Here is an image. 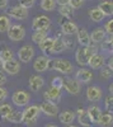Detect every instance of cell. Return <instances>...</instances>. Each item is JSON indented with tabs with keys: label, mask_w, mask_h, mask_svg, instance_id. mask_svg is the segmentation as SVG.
<instances>
[{
	"label": "cell",
	"mask_w": 113,
	"mask_h": 127,
	"mask_svg": "<svg viewBox=\"0 0 113 127\" xmlns=\"http://www.w3.org/2000/svg\"><path fill=\"white\" fill-rule=\"evenodd\" d=\"M98 50H99V46L97 43H94V42H91V41H90V45L86 46V47L80 46L75 51V60H76V62L79 64L80 66L85 67L88 65V61H89L90 56L93 54H95V52H98Z\"/></svg>",
	"instance_id": "obj_1"
},
{
	"label": "cell",
	"mask_w": 113,
	"mask_h": 127,
	"mask_svg": "<svg viewBox=\"0 0 113 127\" xmlns=\"http://www.w3.org/2000/svg\"><path fill=\"white\" fill-rule=\"evenodd\" d=\"M39 113H41V111H39L38 105H36V104L28 105L22 112V123H24L27 126H33L36 123V121L38 120Z\"/></svg>",
	"instance_id": "obj_2"
},
{
	"label": "cell",
	"mask_w": 113,
	"mask_h": 127,
	"mask_svg": "<svg viewBox=\"0 0 113 127\" xmlns=\"http://www.w3.org/2000/svg\"><path fill=\"white\" fill-rule=\"evenodd\" d=\"M52 61V69L62 75H71L74 72V65L66 59H55Z\"/></svg>",
	"instance_id": "obj_3"
},
{
	"label": "cell",
	"mask_w": 113,
	"mask_h": 127,
	"mask_svg": "<svg viewBox=\"0 0 113 127\" xmlns=\"http://www.w3.org/2000/svg\"><path fill=\"white\" fill-rule=\"evenodd\" d=\"M8 38L13 42H20L26 37V28L22 24H12L6 31Z\"/></svg>",
	"instance_id": "obj_4"
},
{
	"label": "cell",
	"mask_w": 113,
	"mask_h": 127,
	"mask_svg": "<svg viewBox=\"0 0 113 127\" xmlns=\"http://www.w3.org/2000/svg\"><path fill=\"white\" fill-rule=\"evenodd\" d=\"M36 55V51L34 47L30 46V45H24L19 48V51L17 52V56H18V61L19 62H23V64H28L29 61H32L34 59Z\"/></svg>",
	"instance_id": "obj_5"
},
{
	"label": "cell",
	"mask_w": 113,
	"mask_h": 127,
	"mask_svg": "<svg viewBox=\"0 0 113 127\" xmlns=\"http://www.w3.org/2000/svg\"><path fill=\"white\" fill-rule=\"evenodd\" d=\"M29 100H30V95L28 92L24 90H17L12 95V102L17 107H27Z\"/></svg>",
	"instance_id": "obj_6"
},
{
	"label": "cell",
	"mask_w": 113,
	"mask_h": 127,
	"mask_svg": "<svg viewBox=\"0 0 113 127\" xmlns=\"http://www.w3.org/2000/svg\"><path fill=\"white\" fill-rule=\"evenodd\" d=\"M62 88L69 93V94H73V95H76L80 93V89H81V84L75 79V78H71V76H67V78H64V84H62Z\"/></svg>",
	"instance_id": "obj_7"
},
{
	"label": "cell",
	"mask_w": 113,
	"mask_h": 127,
	"mask_svg": "<svg viewBox=\"0 0 113 127\" xmlns=\"http://www.w3.org/2000/svg\"><path fill=\"white\" fill-rule=\"evenodd\" d=\"M6 12V15L9 18H13V19H17V20H24L28 18V9H24L20 5H15V6H12L5 10Z\"/></svg>",
	"instance_id": "obj_8"
},
{
	"label": "cell",
	"mask_w": 113,
	"mask_h": 127,
	"mask_svg": "<svg viewBox=\"0 0 113 127\" xmlns=\"http://www.w3.org/2000/svg\"><path fill=\"white\" fill-rule=\"evenodd\" d=\"M51 27V19L47 15H38L32 22L33 31H48Z\"/></svg>",
	"instance_id": "obj_9"
},
{
	"label": "cell",
	"mask_w": 113,
	"mask_h": 127,
	"mask_svg": "<svg viewBox=\"0 0 113 127\" xmlns=\"http://www.w3.org/2000/svg\"><path fill=\"white\" fill-rule=\"evenodd\" d=\"M50 64H51V60L50 57L45 56V55H41V56H37L34 57V61H33V70L37 71V72H45L48 70L50 67Z\"/></svg>",
	"instance_id": "obj_10"
},
{
	"label": "cell",
	"mask_w": 113,
	"mask_h": 127,
	"mask_svg": "<svg viewBox=\"0 0 113 127\" xmlns=\"http://www.w3.org/2000/svg\"><path fill=\"white\" fill-rule=\"evenodd\" d=\"M38 107H39V111L45 116H47V117H56L58 114V105L55 102L45 100L41 105H38Z\"/></svg>",
	"instance_id": "obj_11"
},
{
	"label": "cell",
	"mask_w": 113,
	"mask_h": 127,
	"mask_svg": "<svg viewBox=\"0 0 113 127\" xmlns=\"http://www.w3.org/2000/svg\"><path fill=\"white\" fill-rule=\"evenodd\" d=\"M104 64H106V57L103 55L98 54V52H95V54H93L90 56L86 66H89L90 69H93V70H100L102 67L104 66Z\"/></svg>",
	"instance_id": "obj_12"
},
{
	"label": "cell",
	"mask_w": 113,
	"mask_h": 127,
	"mask_svg": "<svg viewBox=\"0 0 113 127\" xmlns=\"http://www.w3.org/2000/svg\"><path fill=\"white\" fill-rule=\"evenodd\" d=\"M3 71H5L8 75H17L20 71V62L15 59L5 61L3 64Z\"/></svg>",
	"instance_id": "obj_13"
},
{
	"label": "cell",
	"mask_w": 113,
	"mask_h": 127,
	"mask_svg": "<svg viewBox=\"0 0 113 127\" xmlns=\"http://www.w3.org/2000/svg\"><path fill=\"white\" fill-rule=\"evenodd\" d=\"M94 78L93 75V71H90V69H86V67H81L76 71L75 74V79L80 83V84H86L89 81H91Z\"/></svg>",
	"instance_id": "obj_14"
},
{
	"label": "cell",
	"mask_w": 113,
	"mask_h": 127,
	"mask_svg": "<svg viewBox=\"0 0 113 127\" xmlns=\"http://www.w3.org/2000/svg\"><path fill=\"white\" fill-rule=\"evenodd\" d=\"M102 89L98 87V85H91V87H88L86 88V92H85V97L89 102H97L102 98Z\"/></svg>",
	"instance_id": "obj_15"
},
{
	"label": "cell",
	"mask_w": 113,
	"mask_h": 127,
	"mask_svg": "<svg viewBox=\"0 0 113 127\" xmlns=\"http://www.w3.org/2000/svg\"><path fill=\"white\" fill-rule=\"evenodd\" d=\"M79 27L76 26V23H74L73 20H65V22L61 23V32L65 34V36H74L76 34Z\"/></svg>",
	"instance_id": "obj_16"
},
{
	"label": "cell",
	"mask_w": 113,
	"mask_h": 127,
	"mask_svg": "<svg viewBox=\"0 0 113 127\" xmlns=\"http://www.w3.org/2000/svg\"><path fill=\"white\" fill-rule=\"evenodd\" d=\"M75 118H78V122L83 126V127H91L93 123H91L89 116H88V112L86 109H83V108H79L76 111V114H75Z\"/></svg>",
	"instance_id": "obj_17"
},
{
	"label": "cell",
	"mask_w": 113,
	"mask_h": 127,
	"mask_svg": "<svg viewBox=\"0 0 113 127\" xmlns=\"http://www.w3.org/2000/svg\"><path fill=\"white\" fill-rule=\"evenodd\" d=\"M43 98L45 100H48V102H57L61 99V89H57V88H54V87H50L45 93H43Z\"/></svg>",
	"instance_id": "obj_18"
},
{
	"label": "cell",
	"mask_w": 113,
	"mask_h": 127,
	"mask_svg": "<svg viewBox=\"0 0 113 127\" xmlns=\"http://www.w3.org/2000/svg\"><path fill=\"white\" fill-rule=\"evenodd\" d=\"M29 89L32 92H38L41 88L45 85V79L41 76V75H32L29 78Z\"/></svg>",
	"instance_id": "obj_19"
},
{
	"label": "cell",
	"mask_w": 113,
	"mask_h": 127,
	"mask_svg": "<svg viewBox=\"0 0 113 127\" xmlns=\"http://www.w3.org/2000/svg\"><path fill=\"white\" fill-rule=\"evenodd\" d=\"M89 37H90V41H91V42H94V43L99 45L100 42L104 41V38L107 37V33H106V31L102 28V27H97V28L89 34Z\"/></svg>",
	"instance_id": "obj_20"
},
{
	"label": "cell",
	"mask_w": 113,
	"mask_h": 127,
	"mask_svg": "<svg viewBox=\"0 0 113 127\" xmlns=\"http://www.w3.org/2000/svg\"><path fill=\"white\" fill-rule=\"evenodd\" d=\"M76 37H78V43L83 47H86L90 45V37H89V33L85 28H80L78 29L76 32Z\"/></svg>",
	"instance_id": "obj_21"
},
{
	"label": "cell",
	"mask_w": 113,
	"mask_h": 127,
	"mask_svg": "<svg viewBox=\"0 0 113 127\" xmlns=\"http://www.w3.org/2000/svg\"><path fill=\"white\" fill-rule=\"evenodd\" d=\"M86 112H88V116H89L91 123H93V125L97 123V125H98L99 117H100V114H102L100 108L98 107V105H89L88 109H86Z\"/></svg>",
	"instance_id": "obj_22"
},
{
	"label": "cell",
	"mask_w": 113,
	"mask_h": 127,
	"mask_svg": "<svg viewBox=\"0 0 113 127\" xmlns=\"http://www.w3.org/2000/svg\"><path fill=\"white\" fill-rule=\"evenodd\" d=\"M66 50L65 47V43H64V39L62 38H54V45H52V48H51V52L50 55H60Z\"/></svg>",
	"instance_id": "obj_23"
},
{
	"label": "cell",
	"mask_w": 113,
	"mask_h": 127,
	"mask_svg": "<svg viewBox=\"0 0 113 127\" xmlns=\"http://www.w3.org/2000/svg\"><path fill=\"white\" fill-rule=\"evenodd\" d=\"M52 45H54V37H48L47 36L38 46H39V50L42 51V54L45 56H48L50 52H51V48H52Z\"/></svg>",
	"instance_id": "obj_24"
},
{
	"label": "cell",
	"mask_w": 113,
	"mask_h": 127,
	"mask_svg": "<svg viewBox=\"0 0 113 127\" xmlns=\"http://www.w3.org/2000/svg\"><path fill=\"white\" fill-rule=\"evenodd\" d=\"M58 120L62 125H71L75 121V112L73 111H64L58 114Z\"/></svg>",
	"instance_id": "obj_25"
},
{
	"label": "cell",
	"mask_w": 113,
	"mask_h": 127,
	"mask_svg": "<svg viewBox=\"0 0 113 127\" xmlns=\"http://www.w3.org/2000/svg\"><path fill=\"white\" fill-rule=\"evenodd\" d=\"M98 8L106 17H112V14H113V3H112V0H103L102 3H99Z\"/></svg>",
	"instance_id": "obj_26"
},
{
	"label": "cell",
	"mask_w": 113,
	"mask_h": 127,
	"mask_svg": "<svg viewBox=\"0 0 113 127\" xmlns=\"http://www.w3.org/2000/svg\"><path fill=\"white\" fill-rule=\"evenodd\" d=\"M88 14H89V18L93 20V22H95V23H100L102 20H104V18H106V15L100 12L98 6L91 8V9L89 10Z\"/></svg>",
	"instance_id": "obj_27"
},
{
	"label": "cell",
	"mask_w": 113,
	"mask_h": 127,
	"mask_svg": "<svg viewBox=\"0 0 113 127\" xmlns=\"http://www.w3.org/2000/svg\"><path fill=\"white\" fill-rule=\"evenodd\" d=\"M4 118H5V121H8L10 123H22V112H18V111L13 109Z\"/></svg>",
	"instance_id": "obj_28"
},
{
	"label": "cell",
	"mask_w": 113,
	"mask_h": 127,
	"mask_svg": "<svg viewBox=\"0 0 113 127\" xmlns=\"http://www.w3.org/2000/svg\"><path fill=\"white\" fill-rule=\"evenodd\" d=\"M112 122H113V116H112V112H107V113H102L100 117H99V121H98V125L103 126V127H111L112 126Z\"/></svg>",
	"instance_id": "obj_29"
},
{
	"label": "cell",
	"mask_w": 113,
	"mask_h": 127,
	"mask_svg": "<svg viewBox=\"0 0 113 127\" xmlns=\"http://www.w3.org/2000/svg\"><path fill=\"white\" fill-rule=\"evenodd\" d=\"M47 36H48V31H34L32 34V42L36 45H39Z\"/></svg>",
	"instance_id": "obj_30"
},
{
	"label": "cell",
	"mask_w": 113,
	"mask_h": 127,
	"mask_svg": "<svg viewBox=\"0 0 113 127\" xmlns=\"http://www.w3.org/2000/svg\"><path fill=\"white\" fill-rule=\"evenodd\" d=\"M99 45H100L102 51H104V52H107V54L112 55V36L107 34V37L104 38V41L100 42Z\"/></svg>",
	"instance_id": "obj_31"
},
{
	"label": "cell",
	"mask_w": 113,
	"mask_h": 127,
	"mask_svg": "<svg viewBox=\"0 0 113 127\" xmlns=\"http://www.w3.org/2000/svg\"><path fill=\"white\" fill-rule=\"evenodd\" d=\"M56 6V0H41V8L45 12H54Z\"/></svg>",
	"instance_id": "obj_32"
},
{
	"label": "cell",
	"mask_w": 113,
	"mask_h": 127,
	"mask_svg": "<svg viewBox=\"0 0 113 127\" xmlns=\"http://www.w3.org/2000/svg\"><path fill=\"white\" fill-rule=\"evenodd\" d=\"M12 59H14V52H13L12 48L4 47L1 51H0V60H1L3 62L9 61V60H12Z\"/></svg>",
	"instance_id": "obj_33"
},
{
	"label": "cell",
	"mask_w": 113,
	"mask_h": 127,
	"mask_svg": "<svg viewBox=\"0 0 113 127\" xmlns=\"http://www.w3.org/2000/svg\"><path fill=\"white\" fill-rule=\"evenodd\" d=\"M12 26V20L8 15H0V33H4Z\"/></svg>",
	"instance_id": "obj_34"
},
{
	"label": "cell",
	"mask_w": 113,
	"mask_h": 127,
	"mask_svg": "<svg viewBox=\"0 0 113 127\" xmlns=\"http://www.w3.org/2000/svg\"><path fill=\"white\" fill-rule=\"evenodd\" d=\"M60 14L65 17V18H73L74 17V9L73 8H70L69 5H64V6H60Z\"/></svg>",
	"instance_id": "obj_35"
},
{
	"label": "cell",
	"mask_w": 113,
	"mask_h": 127,
	"mask_svg": "<svg viewBox=\"0 0 113 127\" xmlns=\"http://www.w3.org/2000/svg\"><path fill=\"white\" fill-rule=\"evenodd\" d=\"M10 111H13V107L9 103H1L0 104V116H1V117H5Z\"/></svg>",
	"instance_id": "obj_36"
},
{
	"label": "cell",
	"mask_w": 113,
	"mask_h": 127,
	"mask_svg": "<svg viewBox=\"0 0 113 127\" xmlns=\"http://www.w3.org/2000/svg\"><path fill=\"white\" fill-rule=\"evenodd\" d=\"M62 84H64V78L55 76V78L52 79V83H51V87L57 88V89H62Z\"/></svg>",
	"instance_id": "obj_37"
},
{
	"label": "cell",
	"mask_w": 113,
	"mask_h": 127,
	"mask_svg": "<svg viewBox=\"0 0 113 127\" xmlns=\"http://www.w3.org/2000/svg\"><path fill=\"white\" fill-rule=\"evenodd\" d=\"M19 4L22 8L24 9H30V8H33L34 6V3H36V0H18Z\"/></svg>",
	"instance_id": "obj_38"
},
{
	"label": "cell",
	"mask_w": 113,
	"mask_h": 127,
	"mask_svg": "<svg viewBox=\"0 0 113 127\" xmlns=\"http://www.w3.org/2000/svg\"><path fill=\"white\" fill-rule=\"evenodd\" d=\"M100 78H102V79H104V80H109V79L112 78V70L108 69V67H102Z\"/></svg>",
	"instance_id": "obj_39"
},
{
	"label": "cell",
	"mask_w": 113,
	"mask_h": 127,
	"mask_svg": "<svg viewBox=\"0 0 113 127\" xmlns=\"http://www.w3.org/2000/svg\"><path fill=\"white\" fill-rule=\"evenodd\" d=\"M83 4H84V0H70V1H69V6L73 8L74 10L81 8V6H83Z\"/></svg>",
	"instance_id": "obj_40"
},
{
	"label": "cell",
	"mask_w": 113,
	"mask_h": 127,
	"mask_svg": "<svg viewBox=\"0 0 113 127\" xmlns=\"http://www.w3.org/2000/svg\"><path fill=\"white\" fill-rule=\"evenodd\" d=\"M103 29L106 31V33H107V34L112 36V33H113V19L107 20V23L104 24V28H103Z\"/></svg>",
	"instance_id": "obj_41"
},
{
	"label": "cell",
	"mask_w": 113,
	"mask_h": 127,
	"mask_svg": "<svg viewBox=\"0 0 113 127\" xmlns=\"http://www.w3.org/2000/svg\"><path fill=\"white\" fill-rule=\"evenodd\" d=\"M104 105H106V108L107 111L112 109V105H113V97H112V94H108L106 99H104Z\"/></svg>",
	"instance_id": "obj_42"
},
{
	"label": "cell",
	"mask_w": 113,
	"mask_h": 127,
	"mask_svg": "<svg viewBox=\"0 0 113 127\" xmlns=\"http://www.w3.org/2000/svg\"><path fill=\"white\" fill-rule=\"evenodd\" d=\"M8 98V90L4 87H0V103L4 102Z\"/></svg>",
	"instance_id": "obj_43"
},
{
	"label": "cell",
	"mask_w": 113,
	"mask_h": 127,
	"mask_svg": "<svg viewBox=\"0 0 113 127\" xmlns=\"http://www.w3.org/2000/svg\"><path fill=\"white\" fill-rule=\"evenodd\" d=\"M6 75H5V74L3 72V71H0V87H3L4 85V84L6 83Z\"/></svg>",
	"instance_id": "obj_44"
},
{
	"label": "cell",
	"mask_w": 113,
	"mask_h": 127,
	"mask_svg": "<svg viewBox=\"0 0 113 127\" xmlns=\"http://www.w3.org/2000/svg\"><path fill=\"white\" fill-rule=\"evenodd\" d=\"M70 0H56V5L58 6H64V5H69Z\"/></svg>",
	"instance_id": "obj_45"
},
{
	"label": "cell",
	"mask_w": 113,
	"mask_h": 127,
	"mask_svg": "<svg viewBox=\"0 0 113 127\" xmlns=\"http://www.w3.org/2000/svg\"><path fill=\"white\" fill-rule=\"evenodd\" d=\"M9 5V0H0V9H6Z\"/></svg>",
	"instance_id": "obj_46"
},
{
	"label": "cell",
	"mask_w": 113,
	"mask_h": 127,
	"mask_svg": "<svg viewBox=\"0 0 113 127\" xmlns=\"http://www.w3.org/2000/svg\"><path fill=\"white\" fill-rule=\"evenodd\" d=\"M107 67L108 69H111V70H113V60H112V57L108 60V62H107Z\"/></svg>",
	"instance_id": "obj_47"
},
{
	"label": "cell",
	"mask_w": 113,
	"mask_h": 127,
	"mask_svg": "<svg viewBox=\"0 0 113 127\" xmlns=\"http://www.w3.org/2000/svg\"><path fill=\"white\" fill-rule=\"evenodd\" d=\"M45 127H57L56 125H51V123H48V125H46Z\"/></svg>",
	"instance_id": "obj_48"
},
{
	"label": "cell",
	"mask_w": 113,
	"mask_h": 127,
	"mask_svg": "<svg viewBox=\"0 0 113 127\" xmlns=\"http://www.w3.org/2000/svg\"><path fill=\"white\" fill-rule=\"evenodd\" d=\"M3 64H4V62L0 60V71H3Z\"/></svg>",
	"instance_id": "obj_49"
},
{
	"label": "cell",
	"mask_w": 113,
	"mask_h": 127,
	"mask_svg": "<svg viewBox=\"0 0 113 127\" xmlns=\"http://www.w3.org/2000/svg\"><path fill=\"white\" fill-rule=\"evenodd\" d=\"M65 127H76V126H74V125H73V123H71V125H66V126H65Z\"/></svg>",
	"instance_id": "obj_50"
},
{
	"label": "cell",
	"mask_w": 113,
	"mask_h": 127,
	"mask_svg": "<svg viewBox=\"0 0 113 127\" xmlns=\"http://www.w3.org/2000/svg\"><path fill=\"white\" fill-rule=\"evenodd\" d=\"M84 1H85V0H84Z\"/></svg>",
	"instance_id": "obj_51"
}]
</instances>
